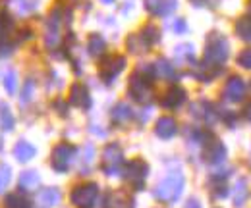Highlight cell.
<instances>
[{"mask_svg":"<svg viewBox=\"0 0 251 208\" xmlns=\"http://www.w3.org/2000/svg\"><path fill=\"white\" fill-rule=\"evenodd\" d=\"M230 54V45L226 41V37H222L220 33H211L205 45V54H203V62L209 66H219L222 68V64L228 60Z\"/></svg>","mask_w":251,"mask_h":208,"instance_id":"obj_1","label":"cell"},{"mask_svg":"<svg viewBox=\"0 0 251 208\" xmlns=\"http://www.w3.org/2000/svg\"><path fill=\"white\" fill-rule=\"evenodd\" d=\"M184 183H186V179L180 172H172L157 185L155 197L162 203H176L184 191Z\"/></svg>","mask_w":251,"mask_h":208,"instance_id":"obj_2","label":"cell"},{"mask_svg":"<svg viewBox=\"0 0 251 208\" xmlns=\"http://www.w3.org/2000/svg\"><path fill=\"white\" fill-rule=\"evenodd\" d=\"M127 92H129V96H131L135 102L147 104V102H151V98H153V81H151L149 77H145L143 73L135 71V73L129 77Z\"/></svg>","mask_w":251,"mask_h":208,"instance_id":"obj_3","label":"cell"},{"mask_svg":"<svg viewBox=\"0 0 251 208\" xmlns=\"http://www.w3.org/2000/svg\"><path fill=\"white\" fill-rule=\"evenodd\" d=\"M97 197H99V185L97 183H83V185L74 187L70 201L77 208H93L97 203Z\"/></svg>","mask_w":251,"mask_h":208,"instance_id":"obj_4","label":"cell"},{"mask_svg":"<svg viewBox=\"0 0 251 208\" xmlns=\"http://www.w3.org/2000/svg\"><path fill=\"white\" fill-rule=\"evenodd\" d=\"M74 156H75V147H72L68 143L56 145L52 149V154H50V166H52V170L58 172V174L68 172V168L74 162Z\"/></svg>","mask_w":251,"mask_h":208,"instance_id":"obj_5","label":"cell"},{"mask_svg":"<svg viewBox=\"0 0 251 208\" xmlns=\"http://www.w3.org/2000/svg\"><path fill=\"white\" fill-rule=\"evenodd\" d=\"M147 174H149V164L141 158H135V160H129L124 168V178L137 189L141 191L143 185H145V179H147Z\"/></svg>","mask_w":251,"mask_h":208,"instance_id":"obj_6","label":"cell"},{"mask_svg":"<svg viewBox=\"0 0 251 208\" xmlns=\"http://www.w3.org/2000/svg\"><path fill=\"white\" fill-rule=\"evenodd\" d=\"M124 162V152L118 143H110L102 150V172L106 176H116L120 172V164Z\"/></svg>","mask_w":251,"mask_h":208,"instance_id":"obj_7","label":"cell"},{"mask_svg":"<svg viewBox=\"0 0 251 208\" xmlns=\"http://www.w3.org/2000/svg\"><path fill=\"white\" fill-rule=\"evenodd\" d=\"M126 68V58L120 54H110V56H104L100 66H99V75L104 83H112L120 71Z\"/></svg>","mask_w":251,"mask_h":208,"instance_id":"obj_8","label":"cell"},{"mask_svg":"<svg viewBox=\"0 0 251 208\" xmlns=\"http://www.w3.org/2000/svg\"><path fill=\"white\" fill-rule=\"evenodd\" d=\"M60 25H62V10H60V6H56V8L50 12L49 20H47L45 45H47L49 48L58 46V43H60Z\"/></svg>","mask_w":251,"mask_h":208,"instance_id":"obj_9","label":"cell"},{"mask_svg":"<svg viewBox=\"0 0 251 208\" xmlns=\"http://www.w3.org/2000/svg\"><path fill=\"white\" fill-rule=\"evenodd\" d=\"M203 158H205L207 164L217 166L220 162H224V158H226V147L220 143L219 139H209V141H205Z\"/></svg>","mask_w":251,"mask_h":208,"instance_id":"obj_10","label":"cell"},{"mask_svg":"<svg viewBox=\"0 0 251 208\" xmlns=\"http://www.w3.org/2000/svg\"><path fill=\"white\" fill-rule=\"evenodd\" d=\"M184 102H186V91L182 89V87H178V85L170 87L162 94V98H160V106L166 108V110H176Z\"/></svg>","mask_w":251,"mask_h":208,"instance_id":"obj_11","label":"cell"},{"mask_svg":"<svg viewBox=\"0 0 251 208\" xmlns=\"http://www.w3.org/2000/svg\"><path fill=\"white\" fill-rule=\"evenodd\" d=\"M70 104L75 106V108H83V110H87L91 106V94H89V89L83 83H74L72 85V89H70Z\"/></svg>","mask_w":251,"mask_h":208,"instance_id":"obj_12","label":"cell"},{"mask_svg":"<svg viewBox=\"0 0 251 208\" xmlns=\"http://www.w3.org/2000/svg\"><path fill=\"white\" fill-rule=\"evenodd\" d=\"M178 8V0H145V10L153 16L164 18Z\"/></svg>","mask_w":251,"mask_h":208,"instance_id":"obj_13","label":"cell"},{"mask_svg":"<svg viewBox=\"0 0 251 208\" xmlns=\"http://www.w3.org/2000/svg\"><path fill=\"white\" fill-rule=\"evenodd\" d=\"M244 94H246V81L242 77H238V75L230 77L228 83H226V87H224V96L230 102H238V100L244 98Z\"/></svg>","mask_w":251,"mask_h":208,"instance_id":"obj_14","label":"cell"},{"mask_svg":"<svg viewBox=\"0 0 251 208\" xmlns=\"http://www.w3.org/2000/svg\"><path fill=\"white\" fill-rule=\"evenodd\" d=\"M102 208H133V201L124 191H110L102 201Z\"/></svg>","mask_w":251,"mask_h":208,"instance_id":"obj_15","label":"cell"},{"mask_svg":"<svg viewBox=\"0 0 251 208\" xmlns=\"http://www.w3.org/2000/svg\"><path fill=\"white\" fill-rule=\"evenodd\" d=\"M155 133H157L160 139H172V137L178 133V123H176V119L170 118V116L158 118L157 123H155Z\"/></svg>","mask_w":251,"mask_h":208,"instance_id":"obj_16","label":"cell"},{"mask_svg":"<svg viewBox=\"0 0 251 208\" xmlns=\"http://www.w3.org/2000/svg\"><path fill=\"white\" fill-rule=\"evenodd\" d=\"M35 147L27 141H18L16 147H14V158L18 162H29L33 156H35Z\"/></svg>","mask_w":251,"mask_h":208,"instance_id":"obj_17","label":"cell"},{"mask_svg":"<svg viewBox=\"0 0 251 208\" xmlns=\"http://www.w3.org/2000/svg\"><path fill=\"white\" fill-rule=\"evenodd\" d=\"M87 50H89V54H91L93 58L102 56L104 50H106V41H104V37L99 35V33H93V35L89 37V41H87Z\"/></svg>","mask_w":251,"mask_h":208,"instance_id":"obj_18","label":"cell"},{"mask_svg":"<svg viewBox=\"0 0 251 208\" xmlns=\"http://www.w3.org/2000/svg\"><path fill=\"white\" fill-rule=\"evenodd\" d=\"M236 33H238L240 39L251 43V6H250V10H248V14L242 16V18L236 22Z\"/></svg>","mask_w":251,"mask_h":208,"instance_id":"obj_19","label":"cell"},{"mask_svg":"<svg viewBox=\"0 0 251 208\" xmlns=\"http://www.w3.org/2000/svg\"><path fill=\"white\" fill-rule=\"evenodd\" d=\"M62 199V193L56 189V187H49V189H43L41 195H39V201L43 207H56Z\"/></svg>","mask_w":251,"mask_h":208,"instance_id":"obj_20","label":"cell"},{"mask_svg":"<svg viewBox=\"0 0 251 208\" xmlns=\"http://www.w3.org/2000/svg\"><path fill=\"white\" fill-rule=\"evenodd\" d=\"M39 183H41V178L35 170H27L20 176V189H24V191H35L39 187Z\"/></svg>","mask_w":251,"mask_h":208,"instance_id":"obj_21","label":"cell"},{"mask_svg":"<svg viewBox=\"0 0 251 208\" xmlns=\"http://www.w3.org/2000/svg\"><path fill=\"white\" fill-rule=\"evenodd\" d=\"M131 116H133V110L126 102H120L112 108V121L114 123H126V121L131 119Z\"/></svg>","mask_w":251,"mask_h":208,"instance_id":"obj_22","label":"cell"},{"mask_svg":"<svg viewBox=\"0 0 251 208\" xmlns=\"http://www.w3.org/2000/svg\"><path fill=\"white\" fill-rule=\"evenodd\" d=\"M126 46H127V50L133 52V54H141V52H147V50H149V46H147L145 41L139 37V33L129 35L127 41H126Z\"/></svg>","mask_w":251,"mask_h":208,"instance_id":"obj_23","label":"cell"},{"mask_svg":"<svg viewBox=\"0 0 251 208\" xmlns=\"http://www.w3.org/2000/svg\"><path fill=\"white\" fill-rule=\"evenodd\" d=\"M139 37L145 41V45L151 48L153 45H157L158 41H160V31H158V27H155V25H145L143 29L139 31Z\"/></svg>","mask_w":251,"mask_h":208,"instance_id":"obj_24","label":"cell"},{"mask_svg":"<svg viewBox=\"0 0 251 208\" xmlns=\"http://www.w3.org/2000/svg\"><path fill=\"white\" fill-rule=\"evenodd\" d=\"M0 123H2L4 131H12L14 125H16V119H14V114H12L10 106L4 104V102H0Z\"/></svg>","mask_w":251,"mask_h":208,"instance_id":"obj_25","label":"cell"},{"mask_svg":"<svg viewBox=\"0 0 251 208\" xmlns=\"http://www.w3.org/2000/svg\"><path fill=\"white\" fill-rule=\"evenodd\" d=\"M4 208H31L29 199L22 197L20 193H12L4 199Z\"/></svg>","mask_w":251,"mask_h":208,"instance_id":"obj_26","label":"cell"},{"mask_svg":"<svg viewBox=\"0 0 251 208\" xmlns=\"http://www.w3.org/2000/svg\"><path fill=\"white\" fill-rule=\"evenodd\" d=\"M155 71H157V75L166 77V79H174V77H176V69H174V66L164 58L157 60V64H155Z\"/></svg>","mask_w":251,"mask_h":208,"instance_id":"obj_27","label":"cell"},{"mask_svg":"<svg viewBox=\"0 0 251 208\" xmlns=\"http://www.w3.org/2000/svg\"><path fill=\"white\" fill-rule=\"evenodd\" d=\"M193 116H199V118L207 119V121H213L215 119V112H213V106L209 102H199V104H193Z\"/></svg>","mask_w":251,"mask_h":208,"instance_id":"obj_28","label":"cell"},{"mask_svg":"<svg viewBox=\"0 0 251 208\" xmlns=\"http://www.w3.org/2000/svg\"><path fill=\"white\" fill-rule=\"evenodd\" d=\"M248 197H250V191H248V183L244 181V179H240L238 181V187H236V197H234V205L238 208L244 207V203L248 201Z\"/></svg>","mask_w":251,"mask_h":208,"instance_id":"obj_29","label":"cell"},{"mask_svg":"<svg viewBox=\"0 0 251 208\" xmlns=\"http://www.w3.org/2000/svg\"><path fill=\"white\" fill-rule=\"evenodd\" d=\"M12 31H14V20L6 16V12L0 14V41H8Z\"/></svg>","mask_w":251,"mask_h":208,"instance_id":"obj_30","label":"cell"},{"mask_svg":"<svg viewBox=\"0 0 251 208\" xmlns=\"http://www.w3.org/2000/svg\"><path fill=\"white\" fill-rule=\"evenodd\" d=\"M4 89L8 94H14L16 89H18V75H16V71H8L6 75H4Z\"/></svg>","mask_w":251,"mask_h":208,"instance_id":"obj_31","label":"cell"},{"mask_svg":"<svg viewBox=\"0 0 251 208\" xmlns=\"http://www.w3.org/2000/svg\"><path fill=\"white\" fill-rule=\"evenodd\" d=\"M33 92H35V81L33 79H27L24 89H22V96H20V102L22 104H29L33 98Z\"/></svg>","mask_w":251,"mask_h":208,"instance_id":"obj_32","label":"cell"},{"mask_svg":"<svg viewBox=\"0 0 251 208\" xmlns=\"http://www.w3.org/2000/svg\"><path fill=\"white\" fill-rule=\"evenodd\" d=\"M176 58L193 60V45H180V46H176Z\"/></svg>","mask_w":251,"mask_h":208,"instance_id":"obj_33","label":"cell"},{"mask_svg":"<svg viewBox=\"0 0 251 208\" xmlns=\"http://www.w3.org/2000/svg\"><path fill=\"white\" fill-rule=\"evenodd\" d=\"M10 178H12V170L8 164H0V193L6 189V185L10 183Z\"/></svg>","mask_w":251,"mask_h":208,"instance_id":"obj_34","label":"cell"},{"mask_svg":"<svg viewBox=\"0 0 251 208\" xmlns=\"http://www.w3.org/2000/svg\"><path fill=\"white\" fill-rule=\"evenodd\" d=\"M238 64H240L242 68H246V69H251V48H246V50L240 52Z\"/></svg>","mask_w":251,"mask_h":208,"instance_id":"obj_35","label":"cell"},{"mask_svg":"<svg viewBox=\"0 0 251 208\" xmlns=\"http://www.w3.org/2000/svg\"><path fill=\"white\" fill-rule=\"evenodd\" d=\"M12 48H14L12 43H8V41H0V58L10 56V54H12Z\"/></svg>","mask_w":251,"mask_h":208,"instance_id":"obj_36","label":"cell"},{"mask_svg":"<svg viewBox=\"0 0 251 208\" xmlns=\"http://www.w3.org/2000/svg\"><path fill=\"white\" fill-rule=\"evenodd\" d=\"M172 27H174L176 33H186V31H188V23H186V20H182V18H180V20H176V22H174V25H172Z\"/></svg>","mask_w":251,"mask_h":208,"instance_id":"obj_37","label":"cell"},{"mask_svg":"<svg viewBox=\"0 0 251 208\" xmlns=\"http://www.w3.org/2000/svg\"><path fill=\"white\" fill-rule=\"evenodd\" d=\"M184 208H201V205H199V201H197V199H189Z\"/></svg>","mask_w":251,"mask_h":208,"instance_id":"obj_38","label":"cell"},{"mask_svg":"<svg viewBox=\"0 0 251 208\" xmlns=\"http://www.w3.org/2000/svg\"><path fill=\"white\" fill-rule=\"evenodd\" d=\"M54 108H58V110H60V114L66 116V106H64L62 100H56V102H54Z\"/></svg>","mask_w":251,"mask_h":208,"instance_id":"obj_39","label":"cell"},{"mask_svg":"<svg viewBox=\"0 0 251 208\" xmlns=\"http://www.w3.org/2000/svg\"><path fill=\"white\" fill-rule=\"evenodd\" d=\"M244 116H246L248 119H251V102L244 108Z\"/></svg>","mask_w":251,"mask_h":208,"instance_id":"obj_40","label":"cell"},{"mask_svg":"<svg viewBox=\"0 0 251 208\" xmlns=\"http://www.w3.org/2000/svg\"><path fill=\"white\" fill-rule=\"evenodd\" d=\"M191 2H193V6H205L209 0H191Z\"/></svg>","mask_w":251,"mask_h":208,"instance_id":"obj_41","label":"cell"},{"mask_svg":"<svg viewBox=\"0 0 251 208\" xmlns=\"http://www.w3.org/2000/svg\"><path fill=\"white\" fill-rule=\"evenodd\" d=\"M0 14H4V2H0Z\"/></svg>","mask_w":251,"mask_h":208,"instance_id":"obj_42","label":"cell"},{"mask_svg":"<svg viewBox=\"0 0 251 208\" xmlns=\"http://www.w3.org/2000/svg\"><path fill=\"white\" fill-rule=\"evenodd\" d=\"M102 2H104V4H112L114 0H102Z\"/></svg>","mask_w":251,"mask_h":208,"instance_id":"obj_43","label":"cell"}]
</instances>
